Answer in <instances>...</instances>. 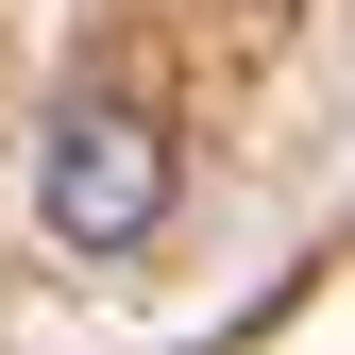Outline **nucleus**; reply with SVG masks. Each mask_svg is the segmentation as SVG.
<instances>
[{
    "label": "nucleus",
    "mask_w": 355,
    "mask_h": 355,
    "mask_svg": "<svg viewBox=\"0 0 355 355\" xmlns=\"http://www.w3.org/2000/svg\"><path fill=\"white\" fill-rule=\"evenodd\" d=\"M34 220H51L68 254H136L169 220V119L153 102H68L51 153H34Z\"/></svg>",
    "instance_id": "f257e3e1"
}]
</instances>
